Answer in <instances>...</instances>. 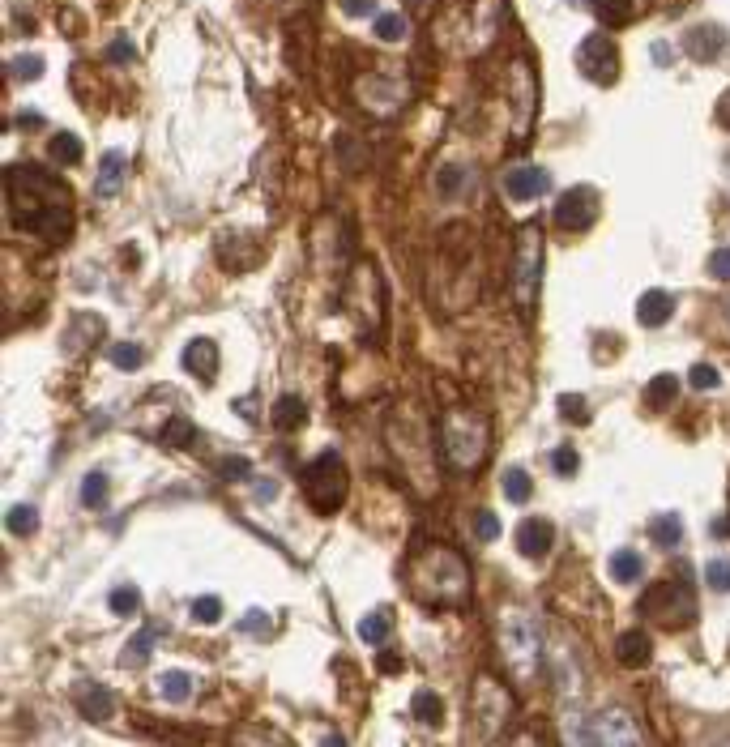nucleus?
Here are the masks:
<instances>
[{
    "label": "nucleus",
    "mask_w": 730,
    "mask_h": 747,
    "mask_svg": "<svg viewBox=\"0 0 730 747\" xmlns=\"http://www.w3.org/2000/svg\"><path fill=\"white\" fill-rule=\"evenodd\" d=\"M9 214L18 231L47 240V244H60L73 231V193L52 171L13 163L9 167Z\"/></svg>",
    "instance_id": "nucleus-1"
},
{
    "label": "nucleus",
    "mask_w": 730,
    "mask_h": 747,
    "mask_svg": "<svg viewBox=\"0 0 730 747\" xmlns=\"http://www.w3.org/2000/svg\"><path fill=\"white\" fill-rule=\"evenodd\" d=\"M406 590L427 607H462L470 598V564L457 547L427 543L406 572Z\"/></svg>",
    "instance_id": "nucleus-2"
},
{
    "label": "nucleus",
    "mask_w": 730,
    "mask_h": 747,
    "mask_svg": "<svg viewBox=\"0 0 730 747\" xmlns=\"http://www.w3.org/2000/svg\"><path fill=\"white\" fill-rule=\"evenodd\" d=\"M491 449V423L479 410H449L440 423V457L449 462V470L470 474L487 462Z\"/></svg>",
    "instance_id": "nucleus-3"
},
{
    "label": "nucleus",
    "mask_w": 730,
    "mask_h": 747,
    "mask_svg": "<svg viewBox=\"0 0 730 747\" xmlns=\"http://www.w3.org/2000/svg\"><path fill=\"white\" fill-rule=\"evenodd\" d=\"M500 654L504 666H509L513 683H534L538 671H543V649H538V632L521 611H504L500 615Z\"/></svg>",
    "instance_id": "nucleus-4"
},
{
    "label": "nucleus",
    "mask_w": 730,
    "mask_h": 747,
    "mask_svg": "<svg viewBox=\"0 0 730 747\" xmlns=\"http://www.w3.org/2000/svg\"><path fill=\"white\" fill-rule=\"evenodd\" d=\"M346 487H351V474H346V462L338 449H325L316 462L304 470V496L316 513H338L346 500Z\"/></svg>",
    "instance_id": "nucleus-5"
},
{
    "label": "nucleus",
    "mask_w": 730,
    "mask_h": 747,
    "mask_svg": "<svg viewBox=\"0 0 730 747\" xmlns=\"http://www.w3.org/2000/svg\"><path fill=\"white\" fill-rule=\"evenodd\" d=\"M538 282H543V235L530 222V227H521L513 248V299L521 312H534Z\"/></svg>",
    "instance_id": "nucleus-6"
},
{
    "label": "nucleus",
    "mask_w": 730,
    "mask_h": 747,
    "mask_svg": "<svg viewBox=\"0 0 730 747\" xmlns=\"http://www.w3.org/2000/svg\"><path fill=\"white\" fill-rule=\"evenodd\" d=\"M641 611L654 615L658 624H666V628H679V624H688V619L696 615V594H692V585L684 577H671V581L654 585V594L641 598Z\"/></svg>",
    "instance_id": "nucleus-7"
},
{
    "label": "nucleus",
    "mask_w": 730,
    "mask_h": 747,
    "mask_svg": "<svg viewBox=\"0 0 730 747\" xmlns=\"http://www.w3.org/2000/svg\"><path fill=\"white\" fill-rule=\"evenodd\" d=\"M577 65L590 82L611 86L620 77V47L611 43V35H585V43L577 47Z\"/></svg>",
    "instance_id": "nucleus-8"
},
{
    "label": "nucleus",
    "mask_w": 730,
    "mask_h": 747,
    "mask_svg": "<svg viewBox=\"0 0 730 747\" xmlns=\"http://www.w3.org/2000/svg\"><path fill=\"white\" fill-rule=\"evenodd\" d=\"M355 99L376 111V116H389V111H398L402 99H406V82L402 77H385V73H368L355 82Z\"/></svg>",
    "instance_id": "nucleus-9"
},
{
    "label": "nucleus",
    "mask_w": 730,
    "mask_h": 747,
    "mask_svg": "<svg viewBox=\"0 0 730 747\" xmlns=\"http://www.w3.org/2000/svg\"><path fill=\"white\" fill-rule=\"evenodd\" d=\"M594 218H598V188H590V184L568 188L560 205H555V227L560 231H585Z\"/></svg>",
    "instance_id": "nucleus-10"
},
{
    "label": "nucleus",
    "mask_w": 730,
    "mask_h": 747,
    "mask_svg": "<svg viewBox=\"0 0 730 747\" xmlns=\"http://www.w3.org/2000/svg\"><path fill=\"white\" fill-rule=\"evenodd\" d=\"M645 743V735L637 726H632V718L624 709H607V713H598L594 726H585L573 735V743Z\"/></svg>",
    "instance_id": "nucleus-11"
},
{
    "label": "nucleus",
    "mask_w": 730,
    "mask_h": 747,
    "mask_svg": "<svg viewBox=\"0 0 730 747\" xmlns=\"http://www.w3.org/2000/svg\"><path fill=\"white\" fill-rule=\"evenodd\" d=\"M547 188H551V176H547L543 167H534V163H517V167L504 171V197L517 201V205L543 197Z\"/></svg>",
    "instance_id": "nucleus-12"
},
{
    "label": "nucleus",
    "mask_w": 730,
    "mask_h": 747,
    "mask_svg": "<svg viewBox=\"0 0 730 747\" xmlns=\"http://www.w3.org/2000/svg\"><path fill=\"white\" fill-rule=\"evenodd\" d=\"M517 73V82H521V94L513 90V137H526L530 133V124H534V103H538V86H534V69H530V60H521V65H513Z\"/></svg>",
    "instance_id": "nucleus-13"
},
{
    "label": "nucleus",
    "mask_w": 730,
    "mask_h": 747,
    "mask_svg": "<svg viewBox=\"0 0 730 747\" xmlns=\"http://www.w3.org/2000/svg\"><path fill=\"white\" fill-rule=\"evenodd\" d=\"M551 547H555V526L547 517H526L517 526V551L526 555V560H543Z\"/></svg>",
    "instance_id": "nucleus-14"
},
{
    "label": "nucleus",
    "mask_w": 730,
    "mask_h": 747,
    "mask_svg": "<svg viewBox=\"0 0 730 747\" xmlns=\"http://www.w3.org/2000/svg\"><path fill=\"white\" fill-rule=\"evenodd\" d=\"M722 47H726V30H722V26H713V22L688 30V39H684V52H688L692 60H701V65L718 60V56H722Z\"/></svg>",
    "instance_id": "nucleus-15"
},
{
    "label": "nucleus",
    "mask_w": 730,
    "mask_h": 747,
    "mask_svg": "<svg viewBox=\"0 0 730 747\" xmlns=\"http://www.w3.org/2000/svg\"><path fill=\"white\" fill-rule=\"evenodd\" d=\"M124 176H129V154L124 150H107L103 154V167H99V180H94V197H116L124 188Z\"/></svg>",
    "instance_id": "nucleus-16"
},
{
    "label": "nucleus",
    "mask_w": 730,
    "mask_h": 747,
    "mask_svg": "<svg viewBox=\"0 0 730 747\" xmlns=\"http://www.w3.org/2000/svg\"><path fill=\"white\" fill-rule=\"evenodd\" d=\"M180 363H184V372H188V376H197V380H214V372H218V346H214L210 338L188 342V346H184V355H180Z\"/></svg>",
    "instance_id": "nucleus-17"
},
{
    "label": "nucleus",
    "mask_w": 730,
    "mask_h": 747,
    "mask_svg": "<svg viewBox=\"0 0 730 747\" xmlns=\"http://www.w3.org/2000/svg\"><path fill=\"white\" fill-rule=\"evenodd\" d=\"M77 709H82V718H90V722H107L111 718V709H116V696H111L103 683H82L77 688Z\"/></svg>",
    "instance_id": "nucleus-18"
},
{
    "label": "nucleus",
    "mask_w": 730,
    "mask_h": 747,
    "mask_svg": "<svg viewBox=\"0 0 730 747\" xmlns=\"http://www.w3.org/2000/svg\"><path fill=\"white\" fill-rule=\"evenodd\" d=\"M671 312H675V299L671 295H666V291H645L641 304H637V321L645 329H658V325L671 321Z\"/></svg>",
    "instance_id": "nucleus-19"
},
{
    "label": "nucleus",
    "mask_w": 730,
    "mask_h": 747,
    "mask_svg": "<svg viewBox=\"0 0 730 747\" xmlns=\"http://www.w3.org/2000/svg\"><path fill=\"white\" fill-rule=\"evenodd\" d=\"M615 658H620V666H632V671H637V666H645L649 658H654V649H649V637L641 628H632L620 637V645H615Z\"/></svg>",
    "instance_id": "nucleus-20"
},
{
    "label": "nucleus",
    "mask_w": 730,
    "mask_h": 747,
    "mask_svg": "<svg viewBox=\"0 0 730 747\" xmlns=\"http://www.w3.org/2000/svg\"><path fill=\"white\" fill-rule=\"evenodd\" d=\"M304 423H308V406H304V397H295V393L278 397V402H274V427H278V432H299Z\"/></svg>",
    "instance_id": "nucleus-21"
},
{
    "label": "nucleus",
    "mask_w": 730,
    "mask_h": 747,
    "mask_svg": "<svg viewBox=\"0 0 730 747\" xmlns=\"http://www.w3.org/2000/svg\"><path fill=\"white\" fill-rule=\"evenodd\" d=\"M590 5H594V13H598V18L607 22V26H628V22L641 13L645 0H590Z\"/></svg>",
    "instance_id": "nucleus-22"
},
{
    "label": "nucleus",
    "mask_w": 730,
    "mask_h": 747,
    "mask_svg": "<svg viewBox=\"0 0 730 747\" xmlns=\"http://www.w3.org/2000/svg\"><path fill=\"white\" fill-rule=\"evenodd\" d=\"M47 154H52V163H60V167H77L86 146H82V137H73V133H56L47 141Z\"/></svg>",
    "instance_id": "nucleus-23"
},
{
    "label": "nucleus",
    "mask_w": 730,
    "mask_h": 747,
    "mask_svg": "<svg viewBox=\"0 0 730 747\" xmlns=\"http://www.w3.org/2000/svg\"><path fill=\"white\" fill-rule=\"evenodd\" d=\"M649 538H654L658 547H679V538H684V521H679V513H654V521H649Z\"/></svg>",
    "instance_id": "nucleus-24"
},
{
    "label": "nucleus",
    "mask_w": 730,
    "mask_h": 747,
    "mask_svg": "<svg viewBox=\"0 0 730 747\" xmlns=\"http://www.w3.org/2000/svg\"><path fill=\"white\" fill-rule=\"evenodd\" d=\"M641 572H645V560H641V551H632V547H620V551L611 555V577H615V581L632 585V581H641Z\"/></svg>",
    "instance_id": "nucleus-25"
},
{
    "label": "nucleus",
    "mask_w": 730,
    "mask_h": 747,
    "mask_svg": "<svg viewBox=\"0 0 730 747\" xmlns=\"http://www.w3.org/2000/svg\"><path fill=\"white\" fill-rule=\"evenodd\" d=\"M158 696L171 705H184L188 696H193V675L188 671H167L163 679H158Z\"/></svg>",
    "instance_id": "nucleus-26"
},
{
    "label": "nucleus",
    "mask_w": 730,
    "mask_h": 747,
    "mask_svg": "<svg viewBox=\"0 0 730 747\" xmlns=\"http://www.w3.org/2000/svg\"><path fill=\"white\" fill-rule=\"evenodd\" d=\"M675 393H679V376L662 372V376H654V380H649V389H645V402L654 406V410H662V406H671V402H675Z\"/></svg>",
    "instance_id": "nucleus-27"
},
{
    "label": "nucleus",
    "mask_w": 730,
    "mask_h": 747,
    "mask_svg": "<svg viewBox=\"0 0 730 747\" xmlns=\"http://www.w3.org/2000/svg\"><path fill=\"white\" fill-rule=\"evenodd\" d=\"M5 526H9V534L26 538V534H35V530H39V513H35L30 504H13L9 513H5Z\"/></svg>",
    "instance_id": "nucleus-28"
},
{
    "label": "nucleus",
    "mask_w": 730,
    "mask_h": 747,
    "mask_svg": "<svg viewBox=\"0 0 730 747\" xmlns=\"http://www.w3.org/2000/svg\"><path fill=\"white\" fill-rule=\"evenodd\" d=\"M410 709H415V718H419L423 726H436V722L444 718L440 696H436V692H427V688H419V692H415V701H410Z\"/></svg>",
    "instance_id": "nucleus-29"
},
{
    "label": "nucleus",
    "mask_w": 730,
    "mask_h": 747,
    "mask_svg": "<svg viewBox=\"0 0 730 747\" xmlns=\"http://www.w3.org/2000/svg\"><path fill=\"white\" fill-rule=\"evenodd\" d=\"M504 496H509L513 504H526L534 496V483H530V474L526 470H504Z\"/></svg>",
    "instance_id": "nucleus-30"
},
{
    "label": "nucleus",
    "mask_w": 730,
    "mask_h": 747,
    "mask_svg": "<svg viewBox=\"0 0 730 747\" xmlns=\"http://www.w3.org/2000/svg\"><path fill=\"white\" fill-rule=\"evenodd\" d=\"M376 39L380 43H402L406 39V18H402V13H376Z\"/></svg>",
    "instance_id": "nucleus-31"
},
{
    "label": "nucleus",
    "mask_w": 730,
    "mask_h": 747,
    "mask_svg": "<svg viewBox=\"0 0 730 747\" xmlns=\"http://www.w3.org/2000/svg\"><path fill=\"white\" fill-rule=\"evenodd\" d=\"M111 363H116L120 372H133V368L146 363V351H141L137 342H116V346H111Z\"/></svg>",
    "instance_id": "nucleus-32"
},
{
    "label": "nucleus",
    "mask_w": 730,
    "mask_h": 747,
    "mask_svg": "<svg viewBox=\"0 0 730 747\" xmlns=\"http://www.w3.org/2000/svg\"><path fill=\"white\" fill-rule=\"evenodd\" d=\"M107 602H111V611H116V615H133V611H141V590H137V585H116Z\"/></svg>",
    "instance_id": "nucleus-33"
},
{
    "label": "nucleus",
    "mask_w": 730,
    "mask_h": 747,
    "mask_svg": "<svg viewBox=\"0 0 730 747\" xmlns=\"http://www.w3.org/2000/svg\"><path fill=\"white\" fill-rule=\"evenodd\" d=\"M107 500V474L103 470H90L86 479H82V504L86 508H99Z\"/></svg>",
    "instance_id": "nucleus-34"
},
{
    "label": "nucleus",
    "mask_w": 730,
    "mask_h": 747,
    "mask_svg": "<svg viewBox=\"0 0 730 747\" xmlns=\"http://www.w3.org/2000/svg\"><path fill=\"white\" fill-rule=\"evenodd\" d=\"M705 581H709V590L730 594V560L726 555H713V560L705 564Z\"/></svg>",
    "instance_id": "nucleus-35"
},
{
    "label": "nucleus",
    "mask_w": 730,
    "mask_h": 747,
    "mask_svg": "<svg viewBox=\"0 0 730 747\" xmlns=\"http://www.w3.org/2000/svg\"><path fill=\"white\" fill-rule=\"evenodd\" d=\"M688 385L701 389V393H713V389H722V372L713 368V363H696V368L688 372Z\"/></svg>",
    "instance_id": "nucleus-36"
},
{
    "label": "nucleus",
    "mask_w": 730,
    "mask_h": 747,
    "mask_svg": "<svg viewBox=\"0 0 730 747\" xmlns=\"http://www.w3.org/2000/svg\"><path fill=\"white\" fill-rule=\"evenodd\" d=\"M359 637L368 641V645H380V641H385V637H389V611H376V615L363 619V624H359Z\"/></svg>",
    "instance_id": "nucleus-37"
},
{
    "label": "nucleus",
    "mask_w": 730,
    "mask_h": 747,
    "mask_svg": "<svg viewBox=\"0 0 730 747\" xmlns=\"http://www.w3.org/2000/svg\"><path fill=\"white\" fill-rule=\"evenodd\" d=\"M560 415L568 419V423H590V402H585V397L581 393H564L560 397Z\"/></svg>",
    "instance_id": "nucleus-38"
},
{
    "label": "nucleus",
    "mask_w": 730,
    "mask_h": 747,
    "mask_svg": "<svg viewBox=\"0 0 730 747\" xmlns=\"http://www.w3.org/2000/svg\"><path fill=\"white\" fill-rule=\"evenodd\" d=\"M197 432H193V423H188L184 415H176L167 423V432H163V444H171V449H188V440H193Z\"/></svg>",
    "instance_id": "nucleus-39"
},
{
    "label": "nucleus",
    "mask_w": 730,
    "mask_h": 747,
    "mask_svg": "<svg viewBox=\"0 0 730 747\" xmlns=\"http://www.w3.org/2000/svg\"><path fill=\"white\" fill-rule=\"evenodd\" d=\"M462 184H466V171L462 167H440L436 188H440L444 197H457V193H462Z\"/></svg>",
    "instance_id": "nucleus-40"
},
{
    "label": "nucleus",
    "mask_w": 730,
    "mask_h": 747,
    "mask_svg": "<svg viewBox=\"0 0 730 747\" xmlns=\"http://www.w3.org/2000/svg\"><path fill=\"white\" fill-rule=\"evenodd\" d=\"M577 449H568V444H564V449H555L551 453V470L555 474H560V479H573V474H577Z\"/></svg>",
    "instance_id": "nucleus-41"
},
{
    "label": "nucleus",
    "mask_w": 730,
    "mask_h": 747,
    "mask_svg": "<svg viewBox=\"0 0 730 747\" xmlns=\"http://www.w3.org/2000/svg\"><path fill=\"white\" fill-rule=\"evenodd\" d=\"M193 619H197V624H218V619H222V598H197L193 602Z\"/></svg>",
    "instance_id": "nucleus-42"
},
{
    "label": "nucleus",
    "mask_w": 730,
    "mask_h": 747,
    "mask_svg": "<svg viewBox=\"0 0 730 747\" xmlns=\"http://www.w3.org/2000/svg\"><path fill=\"white\" fill-rule=\"evenodd\" d=\"M154 637H158V628H146V632H137V637L129 641V654H124V662H141V658H146L150 654V645H154Z\"/></svg>",
    "instance_id": "nucleus-43"
},
{
    "label": "nucleus",
    "mask_w": 730,
    "mask_h": 747,
    "mask_svg": "<svg viewBox=\"0 0 730 747\" xmlns=\"http://www.w3.org/2000/svg\"><path fill=\"white\" fill-rule=\"evenodd\" d=\"M39 73H43L39 56H13V77H18V82H35Z\"/></svg>",
    "instance_id": "nucleus-44"
},
{
    "label": "nucleus",
    "mask_w": 730,
    "mask_h": 747,
    "mask_svg": "<svg viewBox=\"0 0 730 747\" xmlns=\"http://www.w3.org/2000/svg\"><path fill=\"white\" fill-rule=\"evenodd\" d=\"M474 534H479L483 543H496V538H500V521H496V513H487V508H483V513H474Z\"/></svg>",
    "instance_id": "nucleus-45"
},
{
    "label": "nucleus",
    "mask_w": 730,
    "mask_h": 747,
    "mask_svg": "<svg viewBox=\"0 0 730 747\" xmlns=\"http://www.w3.org/2000/svg\"><path fill=\"white\" fill-rule=\"evenodd\" d=\"M338 9L346 13V18H368V13L380 9V0H338Z\"/></svg>",
    "instance_id": "nucleus-46"
},
{
    "label": "nucleus",
    "mask_w": 730,
    "mask_h": 747,
    "mask_svg": "<svg viewBox=\"0 0 730 747\" xmlns=\"http://www.w3.org/2000/svg\"><path fill=\"white\" fill-rule=\"evenodd\" d=\"M709 274L718 278V282H730V244H726V248H718V252H713V257H709Z\"/></svg>",
    "instance_id": "nucleus-47"
},
{
    "label": "nucleus",
    "mask_w": 730,
    "mask_h": 747,
    "mask_svg": "<svg viewBox=\"0 0 730 747\" xmlns=\"http://www.w3.org/2000/svg\"><path fill=\"white\" fill-rule=\"evenodd\" d=\"M248 470H252L248 457H227V462H222V479H231V483L235 479H248Z\"/></svg>",
    "instance_id": "nucleus-48"
},
{
    "label": "nucleus",
    "mask_w": 730,
    "mask_h": 747,
    "mask_svg": "<svg viewBox=\"0 0 730 747\" xmlns=\"http://www.w3.org/2000/svg\"><path fill=\"white\" fill-rule=\"evenodd\" d=\"M107 60H111V65H124V60H133V43H129V39H116V43L107 47Z\"/></svg>",
    "instance_id": "nucleus-49"
},
{
    "label": "nucleus",
    "mask_w": 730,
    "mask_h": 747,
    "mask_svg": "<svg viewBox=\"0 0 730 747\" xmlns=\"http://www.w3.org/2000/svg\"><path fill=\"white\" fill-rule=\"evenodd\" d=\"M240 632H265V611H248V619H240Z\"/></svg>",
    "instance_id": "nucleus-50"
},
{
    "label": "nucleus",
    "mask_w": 730,
    "mask_h": 747,
    "mask_svg": "<svg viewBox=\"0 0 730 747\" xmlns=\"http://www.w3.org/2000/svg\"><path fill=\"white\" fill-rule=\"evenodd\" d=\"M718 124H722V129H730V90L718 99Z\"/></svg>",
    "instance_id": "nucleus-51"
},
{
    "label": "nucleus",
    "mask_w": 730,
    "mask_h": 747,
    "mask_svg": "<svg viewBox=\"0 0 730 747\" xmlns=\"http://www.w3.org/2000/svg\"><path fill=\"white\" fill-rule=\"evenodd\" d=\"M18 124H22V129H43V116H39V111H22Z\"/></svg>",
    "instance_id": "nucleus-52"
},
{
    "label": "nucleus",
    "mask_w": 730,
    "mask_h": 747,
    "mask_svg": "<svg viewBox=\"0 0 730 747\" xmlns=\"http://www.w3.org/2000/svg\"><path fill=\"white\" fill-rule=\"evenodd\" d=\"M654 65H671V47L666 43H654Z\"/></svg>",
    "instance_id": "nucleus-53"
},
{
    "label": "nucleus",
    "mask_w": 730,
    "mask_h": 747,
    "mask_svg": "<svg viewBox=\"0 0 730 747\" xmlns=\"http://www.w3.org/2000/svg\"><path fill=\"white\" fill-rule=\"evenodd\" d=\"M274 496H278L274 483H257V500H274Z\"/></svg>",
    "instance_id": "nucleus-54"
},
{
    "label": "nucleus",
    "mask_w": 730,
    "mask_h": 747,
    "mask_svg": "<svg viewBox=\"0 0 730 747\" xmlns=\"http://www.w3.org/2000/svg\"><path fill=\"white\" fill-rule=\"evenodd\" d=\"M726 316H730V308H726Z\"/></svg>",
    "instance_id": "nucleus-55"
}]
</instances>
